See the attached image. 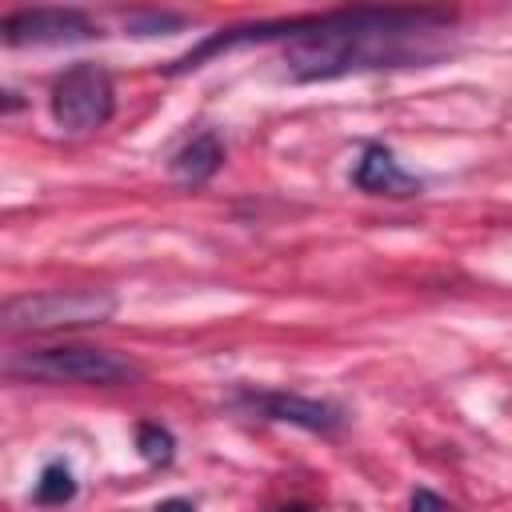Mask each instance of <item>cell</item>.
<instances>
[{"label": "cell", "instance_id": "obj_9", "mask_svg": "<svg viewBox=\"0 0 512 512\" xmlns=\"http://www.w3.org/2000/svg\"><path fill=\"white\" fill-rule=\"evenodd\" d=\"M72 496H76V476H72V468L60 464V460L44 464V472H40V480H36V488H32V500H36L40 508H60V504H68Z\"/></svg>", "mask_w": 512, "mask_h": 512}, {"label": "cell", "instance_id": "obj_13", "mask_svg": "<svg viewBox=\"0 0 512 512\" xmlns=\"http://www.w3.org/2000/svg\"><path fill=\"white\" fill-rule=\"evenodd\" d=\"M156 512H196L188 500H164V504H156Z\"/></svg>", "mask_w": 512, "mask_h": 512}, {"label": "cell", "instance_id": "obj_7", "mask_svg": "<svg viewBox=\"0 0 512 512\" xmlns=\"http://www.w3.org/2000/svg\"><path fill=\"white\" fill-rule=\"evenodd\" d=\"M352 184L368 196H392V200H408V196H420V176H412L396 156L392 148L384 144H368L352 168Z\"/></svg>", "mask_w": 512, "mask_h": 512}, {"label": "cell", "instance_id": "obj_10", "mask_svg": "<svg viewBox=\"0 0 512 512\" xmlns=\"http://www.w3.org/2000/svg\"><path fill=\"white\" fill-rule=\"evenodd\" d=\"M136 448H140V456H144L148 464H172V456H176V436H172L164 424L144 420V424L136 428Z\"/></svg>", "mask_w": 512, "mask_h": 512}, {"label": "cell", "instance_id": "obj_5", "mask_svg": "<svg viewBox=\"0 0 512 512\" xmlns=\"http://www.w3.org/2000/svg\"><path fill=\"white\" fill-rule=\"evenodd\" d=\"M4 44L8 48H44V44H80V40H92L100 36V28L92 24L88 12L80 8H20V12H8L4 24Z\"/></svg>", "mask_w": 512, "mask_h": 512}, {"label": "cell", "instance_id": "obj_12", "mask_svg": "<svg viewBox=\"0 0 512 512\" xmlns=\"http://www.w3.org/2000/svg\"><path fill=\"white\" fill-rule=\"evenodd\" d=\"M408 512H448V504H444L436 492H428V488H416V492H412V504H408Z\"/></svg>", "mask_w": 512, "mask_h": 512}, {"label": "cell", "instance_id": "obj_6", "mask_svg": "<svg viewBox=\"0 0 512 512\" xmlns=\"http://www.w3.org/2000/svg\"><path fill=\"white\" fill-rule=\"evenodd\" d=\"M236 408H244L248 416L260 420H276V424H296L308 432H340L344 428V412L328 400H312V396H296V392H276V388H240L232 396Z\"/></svg>", "mask_w": 512, "mask_h": 512}, {"label": "cell", "instance_id": "obj_2", "mask_svg": "<svg viewBox=\"0 0 512 512\" xmlns=\"http://www.w3.org/2000/svg\"><path fill=\"white\" fill-rule=\"evenodd\" d=\"M4 372L28 376V380H48V384H100V388L128 384V380L144 376V368L132 356H120L112 348H84V344L8 352Z\"/></svg>", "mask_w": 512, "mask_h": 512}, {"label": "cell", "instance_id": "obj_14", "mask_svg": "<svg viewBox=\"0 0 512 512\" xmlns=\"http://www.w3.org/2000/svg\"><path fill=\"white\" fill-rule=\"evenodd\" d=\"M280 512H312L308 504H292V508H280Z\"/></svg>", "mask_w": 512, "mask_h": 512}, {"label": "cell", "instance_id": "obj_3", "mask_svg": "<svg viewBox=\"0 0 512 512\" xmlns=\"http://www.w3.org/2000/svg\"><path fill=\"white\" fill-rule=\"evenodd\" d=\"M116 312V296L104 288H52V292H24L4 300L0 328L4 336L24 332H60V328H88L104 324Z\"/></svg>", "mask_w": 512, "mask_h": 512}, {"label": "cell", "instance_id": "obj_8", "mask_svg": "<svg viewBox=\"0 0 512 512\" xmlns=\"http://www.w3.org/2000/svg\"><path fill=\"white\" fill-rule=\"evenodd\" d=\"M220 164H224V144H220V136L216 132H196L192 140H184L180 148H176V156L168 160V168H172V176L180 180V184H204V180H212L216 172H220Z\"/></svg>", "mask_w": 512, "mask_h": 512}, {"label": "cell", "instance_id": "obj_1", "mask_svg": "<svg viewBox=\"0 0 512 512\" xmlns=\"http://www.w3.org/2000/svg\"><path fill=\"white\" fill-rule=\"evenodd\" d=\"M456 12L444 8H336L292 16L284 64L292 80H340L380 68H424L452 52Z\"/></svg>", "mask_w": 512, "mask_h": 512}, {"label": "cell", "instance_id": "obj_4", "mask_svg": "<svg viewBox=\"0 0 512 512\" xmlns=\"http://www.w3.org/2000/svg\"><path fill=\"white\" fill-rule=\"evenodd\" d=\"M116 112V84L104 64L80 60L52 84V120L64 132H96Z\"/></svg>", "mask_w": 512, "mask_h": 512}, {"label": "cell", "instance_id": "obj_11", "mask_svg": "<svg viewBox=\"0 0 512 512\" xmlns=\"http://www.w3.org/2000/svg\"><path fill=\"white\" fill-rule=\"evenodd\" d=\"M176 24H184V20L180 16H156V12H144V16H132L128 20V28L136 36H156V28H176Z\"/></svg>", "mask_w": 512, "mask_h": 512}]
</instances>
